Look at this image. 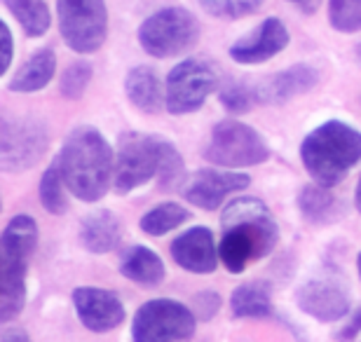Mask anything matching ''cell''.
I'll list each match as a JSON object with an SVG mask.
<instances>
[{
    "mask_svg": "<svg viewBox=\"0 0 361 342\" xmlns=\"http://www.w3.org/2000/svg\"><path fill=\"white\" fill-rule=\"evenodd\" d=\"M221 225L223 237L219 242V258L233 274H242L251 260L270 256L279 242L277 221L258 197H237L228 202Z\"/></svg>",
    "mask_w": 361,
    "mask_h": 342,
    "instance_id": "6da1fadb",
    "label": "cell"
},
{
    "mask_svg": "<svg viewBox=\"0 0 361 342\" xmlns=\"http://www.w3.org/2000/svg\"><path fill=\"white\" fill-rule=\"evenodd\" d=\"M68 193L80 202L104 200L115 178V155L111 143L94 127H75L66 136L56 157Z\"/></svg>",
    "mask_w": 361,
    "mask_h": 342,
    "instance_id": "7a4b0ae2",
    "label": "cell"
},
{
    "mask_svg": "<svg viewBox=\"0 0 361 342\" xmlns=\"http://www.w3.org/2000/svg\"><path fill=\"white\" fill-rule=\"evenodd\" d=\"M300 159L317 185L336 188L361 162V132L341 120L324 122L302 138Z\"/></svg>",
    "mask_w": 361,
    "mask_h": 342,
    "instance_id": "3957f363",
    "label": "cell"
},
{
    "mask_svg": "<svg viewBox=\"0 0 361 342\" xmlns=\"http://www.w3.org/2000/svg\"><path fill=\"white\" fill-rule=\"evenodd\" d=\"M38 249V223L19 214L0 235V322H12L26 305L28 263Z\"/></svg>",
    "mask_w": 361,
    "mask_h": 342,
    "instance_id": "277c9868",
    "label": "cell"
},
{
    "mask_svg": "<svg viewBox=\"0 0 361 342\" xmlns=\"http://www.w3.org/2000/svg\"><path fill=\"white\" fill-rule=\"evenodd\" d=\"M197 17L178 5L153 12L139 28V45L153 59H174L197 45Z\"/></svg>",
    "mask_w": 361,
    "mask_h": 342,
    "instance_id": "5b68a950",
    "label": "cell"
},
{
    "mask_svg": "<svg viewBox=\"0 0 361 342\" xmlns=\"http://www.w3.org/2000/svg\"><path fill=\"white\" fill-rule=\"evenodd\" d=\"M204 157L216 166L244 169V166L263 164L270 157V145L247 122L228 118L212 129Z\"/></svg>",
    "mask_w": 361,
    "mask_h": 342,
    "instance_id": "8992f818",
    "label": "cell"
},
{
    "mask_svg": "<svg viewBox=\"0 0 361 342\" xmlns=\"http://www.w3.org/2000/svg\"><path fill=\"white\" fill-rule=\"evenodd\" d=\"M197 317L188 305L169 298L143 303L132 319V342H185L195 336Z\"/></svg>",
    "mask_w": 361,
    "mask_h": 342,
    "instance_id": "52a82bcc",
    "label": "cell"
},
{
    "mask_svg": "<svg viewBox=\"0 0 361 342\" xmlns=\"http://www.w3.org/2000/svg\"><path fill=\"white\" fill-rule=\"evenodd\" d=\"M162 145L164 138L155 134H122L118 157H115L113 190L118 195H127L146 185L150 178H157L162 164Z\"/></svg>",
    "mask_w": 361,
    "mask_h": 342,
    "instance_id": "ba28073f",
    "label": "cell"
},
{
    "mask_svg": "<svg viewBox=\"0 0 361 342\" xmlns=\"http://www.w3.org/2000/svg\"><path fill=\"white\" fill-rule=\"evenodd\" d=\"M59 33L75 54H94L106 42V0H56Z\"/></svg>",
    "mask_w": 361,
    "mask_h": 342,
    "instance_id": "9c48e42d",
    "label": "cell"
},
{
    "mask_svg": "<svg viewBox=\"0 0 361 342\" xmlns=\"http://www.w3.org/2000/svg\"><path fill=\"white\" fill-rule=\"evenodd\" d=\"M49 148V132L45 122L35 118L0 120V169L5 173L28 171L42 159Z\"/></svg>",
    "mask_w": 361,
    "mask_h": 342,
    "instance_id": "30bf717a",
    "label": "cell"
},
{
    "mask_svg": "<svg viewBox=\"0 0 361 342\" xmlns=\"http://www.w3.org/2000/svg\"><path fill=\"white\" fill-rule=\"evenodd\" d=\"M221 75L212 61L183 59L171 68L167 78V111L171 115H190L207 104L219 90Z\"/></svg>",
    "mask_w": 361,
    "mask_h": 342,
    "instance_id": "8fae6325",
    "label": "cell"
},
{
    "mask_svg": "<svg viewBox=\"0 0 361 342\" xmlns=\"http://www.w3.org/2000/svg\"><path fill=\"white\" fill-rule=\"evenodd\" d=\"M295 305L307 317L324 324H334L350 312V291L343 276L336 272L324 270L310 276L295 291Z\"/></svg>",
    "mask_w": 361,
    "mask_h": 342,
    "instance_id": "7c38bea8",
    "label": "cell"
},
{
    "mask_svg": "<svg viewBox=\"0 0 361 342\" xmlns=\"http://www.w3.org/2000/svg\"><path fill=\"white\" fill-rule=\"evenodd\" d=\"M249 183H251V178L247 173L200 169V171H195L192 176H188L180 195L195 207H200L204 211H216V209H221L226 197L249 188Z\"/></svg>",
    "mask_w": 361,
    "mask_h": 342,
    "instance_id": "4fadbf2b",
    "label": "cell"
},
{
    "mask_svg": "<svg viewBox=\"0 0 361 342\" xmlns=\"http://www.w3.org/2000/svg\"><path fill=\"white\" fill-rule=\"evenodd\" d=\"M73 307L80 324L92 333H108L125 322V305L113 291L80 286L73 291Z\"/></svg>",
    "mask_w": 361,
    "mask_h": 342,
    "instance_id": "5bb4252c",
    "label": "cell"
},
{
    "mask_svg": "<svg viewBox=\"0 0 361 342\" xmlns=\"http://www.w3.org/2000/svg\"><path fill=\"white\" fill-rule=\"evenodd\" d=\"M291 40V33L284 26V21L277 17H268L258 24L249 35H244L230 47V59L244 66H256V63L270 61L272 56L284 52Z\"/></svg>",
    "mask_w": 361,
    "mask_h": 342,
    "instance_id": "9a60e30c",
    "label": "cell"
},
{
    "mask_svg": "<svg viewBox=\"0 0 361 342\" xmlns=\"http://www.w3.org/2000/svg\"><path fill=\"white\" fill-rule=\"evenodd\" d=\"M322 80V73L312 63H295L279 73H272L258 85H254L256 104L263 106H281L288 101L312 92Z\"/></svg>",
    "mask_w": 361,
    "mask_h": 342,
    "instance_id": "2e32d148",
    "label": "cell"
},
{
    "mask_svg": "<svg viewBox=\"0 0 361 342\" xmlns=\"http://www.w3.org/2000/svg\"><path fill=\"white\" fill-rule=\"evenodd\" d=\"M171 258L178 267L192 274H212L219 267V244L214 232L204 225H195L171 242Z\"/></svg>",
    "mask_w": 361,
    "mask_h": 342,
    "instance_id": "e0dca14e",
    "label": "cell"
},
{
    "mask_svg": "<svg viewBox=\"0 0 361 342\" xmlns=\"http://www.w3.org/2000/svg\"><path fill=\"white\" fill-rule=\"evenodd\" d=\"M127 99L139 108L141 113L155 115L167 108V87H162L160 75L150 66H136L125 78Z\"/></svg>",
    "mask_w": 361,
    "mask_h": 342,
    "instance_id": "ac0fdd59",
    "label": "cell"
},
{
    "mask_svg": "<svg viewBox=\"0 0 361 342\" xmlns=\"http://www.w3.org/2000/svg\"><path fill=\"white\" fill-rule=\"evenodd\" d=\"M56 73V54L54 49L42 47L38 52H33L28 59L17 68V73L10 78V92H19V94H33L40 92L52 83Z\"/></svg>",
    "mask_w": 361,
    "mask_h": 342,
    "instance_id": "d6986e66",
    "label": "cell"
},
{
    "mask_svg": "<svg viewBox=\"0 0 361 342\" xmlns=\"http://www.w3.org/2000/svg\"><path fill=\"white\" fill-rule=\"evenodd\" d=\"M120 272L125 279L139 286H160L164 281V263L153 249L143 244H134L122 253Z\"/></svg>",
    "mask_w": 361,
    "mask_h": 342,
    "instance_id": "ffe728a7",
    "label": "cell"
},
{
    "mask_svg": "<svg viewBox=\"0 0 361 342\" xmlns=\"http://www.w3.org/2000/svg\"><path fill=\"white\" fill-rule=\"evenodd\" d=\"M122 239V228L118 216L108 209H99L90 214L80 225V242L90 253H111Z\"/></svg>",
    "mask_w": 361,
    "mask_h": 342,
    "instance_id": "44dd1931",
    "label": "cell"
},
{
    "mask_svg": "<svg viewBox=\"0 0 361 342\" xmlns=\"http://www.w3.org/2000/svg\"><path fill=\"white\" fill-rule=\"evenodd\" d=\"M298 211L307 223L312 225H331L345 216L343 202L331 193V188L310 183L298 195Z\"/></svg>",
    "mask_w": 361,
    "mask_h": 342,
    "instance_id": "7402d4cb",
    "label": "cell"
},
{
    "mask_svg": "<svg viewBox=\"0 0 361 342\" xmlns=\"http://www.w3.org/2000/svg\"><path fill=\"white\" fill-rule=\"evenodd\" d=\"M230 310L237 319H268L272 317L270 288L261 281L240 283L230 295Z\"/></svg>",
    "mask_w": 361,
    "mask_h": 342,
    "instance_id": "603a6c76",
    "label": "cell"
},
{
    "mask_svg": "<svg viewBox=\"0 0 361 342\" xmlns=\"http://www.w3.org/2000/svg\"><path fill=\"white\" fill-rule=\"evenodd\" d=\"M28 38H40L52 26V12L45 0H3Z\"/></svg>",
    "mask_w": 361,
    "mask_h": 342,
    "instance_id": "cb8c5ba5",
    "label": "cell"
},
{
    "mask_svg": "<svg viewBox=\"0 0 361 342\" xmlns=\"http://www.w3.org/2000/svg\"><path fill=\"white\" fill-rule=\"evenodd\" d=\"M188 218H190V211L185 207L176 204V202H162V204L153 207L141 216L139 228L148 237H164L171 230L180 228Z\"/></svg>",
    "mask_w": 361,
    "mask_h": 342,
    "instance_id": "d4e9b609",
    "label": "cell"
},
{
    "mask_svg": "<svg viewBox=\"0 0 361 342\" xmlns=\"http://www.w3.org/2000/svg\"><path fill=\"white\" fill-rule=\"evenodd\" d=\"M66 190H68V188H66V183H63L59 164H56V159H54V162L47 166V171L42 173V178H40L38 195H40L42 209H45L47 214H52V216L66 214V209H68Z\"/></svg>",
    "mask_w": 361,
    "mask_h": 342,
    "instance_id": "484cf974",
    "label": "cell"
},
{
    "mask_svg": "<svg viewBox=\"0 0 361 342\" xmlns=\"http://www.w3.org/2000/svg\"><path fill=\"white\" fill-rule=\"evenodd\" d=\"M188 181L185 173V164L180 152L176 150V145L164 138L162 145V164H160V173H157V183H160V190L171 193V190H183Z\"/></svg>",
    "mask_w": 361,
    "mask_h": 342,
    "instance_id": "4316f807",
    "label": "cell"
},
{
    "mask_svg": "<svg viewBox=\"0 0 361 342\" xmlns=\"http://www.w3.org/2000/svg\"><path fill=\"white\" fill-rule=\"evenodd\" d=\"M219 101L230 115L249 113L256 106V92L254 85H247L242 80L228 78L226 83L219 87Z\"/></svg>",
    "mask_w": 361,
    "mask_h": 342,
    "instance_id": "83f0119b",
    "label": "cell"
},
{
    "mask_svg": "<svg viewBox=\"0 0 361 342\" xmlns=\"http://www.w3.org/2000/svg\"><path fill=\"white\" fill-rule=\"evenodd\" d=\"M329 21L338 33L361 31V0H329Z\"/></svg>",
    "mask_w": 361,
    "mask_h": 342,
    "instance_id": "f1b7e54d",
    "label": "cell"
},
{
    "mask_svg": "<svg viewBox=\"0 0 361 342\" xmlns=\"http://www.w3.org/2000/svg\"><path fill=\"white\" fill-rule=\"evenodd\" d=\"M265 0H200L202 10L216 19H242L258 12Z\"/></svg>",
    "mask_w": 361,
    "mask_h": 342,
    "instance_id": "f546056e",
    "label": "cell"
},
{
    "mask_svg": "<svg viewBox=\"0 0 361 342\" xmlns=\"http://www.w3.org/2000/svg\"><path fill=\"white\" fill-rule=\"evenodd\" d=\"M92 63L90 61H75L71 63V66L63 71V75L59 80V92L63 99H80L85 92H87V87L92 83Z\"/></svg>",
    "mask_w": 361,
    "mask_h": 342,
    "instance_id": "4dcf8cb0",
    "label": "cell"
},
{
    "mask_svg": "<svg viewBox=\"0 0 361 342\" xmlns=\"http://www.w3.org/2000/svg\"><path fill=\"white\" fill-rule=\"evenodd\" d=\"M221 295L216 291H200L192 298V312L197 317V322H212L216 317V312L221 310Z\"/></svg>",
    "mask_w": 361,
    "mask_h": 342,
    "instance_id": "1f68e13d",
    "label": "cell"
},
{
    "mask_svg": "<svg viewBox=\"0 0 361 342\" xmlns=\"http://www.w3.org/2000/svg\"><path fill=\"white\" fill-rule=\"evenodd\" d=\"M361 333V305L355 310V314L350 317V322H345V326L336 333V338L341 342H352L357 340V336Z\"/></svg>",
    "mask_w": 361,
    "mask_h": 342,
    "instance_id": "d6a6232c",
    "label": "cell"
},
{
    "mask_svg": "<svg viewBox=\"0 0 361 342\" xmlns=\"http://www.w3.org/2000/svg\"><path fill=\"white\" fill-rule=\"evenodd\" d=\"M0 31H3V61H0V75H5L10 71V63H12V49H14V40H12V31L7 26V21L0 24Z\"/></svg>",
    "mask_w": 361,
    "mask_h": 342,
    "instance_id": "836d02e7",
    "label": "cell"
},
{
    "mask_svg": "<svg viewBox=\"0 0 361 342\" xmlns=\"http://www.w3.org/2000/svg\"><path fill=\"white\" fill-rule=\"evenodd\" d=\"M0 342H31V338L24 329H7L0 336Z\"/></svg>",
    "mask_w": 361,
    "mask_h": 342,
    "instance_id": "e575fe53",
    "label": "cell"
},
{
    "mask_svg": "<svg viewBox=\"0 0 361 342\" xmlns=\"http://www.w3.org/2000/svg\"><path fill=\"white\" fill-rule=\"evenodd\" d=\"M286 3H291L298 7L300 12H305V14H312L317 12V7H319L322 0H286Z\"/></svg>",
    "mask_w": 361,
    "mask_h": 342,
    "instance_id": "d590c367",
    "label": "cell"
},
{
    "mask_svg": "<svg viewBox=\"0 0 361 342\" xmlns=\"http://www.w3.org/2000/svg\"><path fill=\"white\" fill-rule=\"evenodd\" d=\"M355 204H357L359 214H361V176H359V183H357V193H355Z\"/></svg>",
    "mask_w": 361,
    "mask_h": 342,
    "instance_id": "8d00e7d4",
    "label": "cell"
},
{
    "mask_svg": "<svg viewBox=\"0 0 361 342\" xmlns=\"http://www.w3.org/2000/svg\"><path fill=\"white\" fill-rule=\"evenodd\" d=\"M355 52H357V59H359V63H361V42H359V45H357V49H355Z\"/></svg>",
    "mask_w": 361,
    "mask_h": 342,
    "instance_id": "74e56055",
    "label": "cell"
},
{
    "mask_svg": "<svg viewBox=\"0 0 361 342\" xmlns=\"http://www.w3.org/2000/svg\"><path fill=\"white\" fill-rule=\"evenodd\" d=\"M357 267H359V276H361V253H359V258H357Z\"/></svg>",
    "mask_w": 361,
    "mask_h": 342,
    "instance_id": "f35d334b",
    "label": "cell"
}]
</instances>
